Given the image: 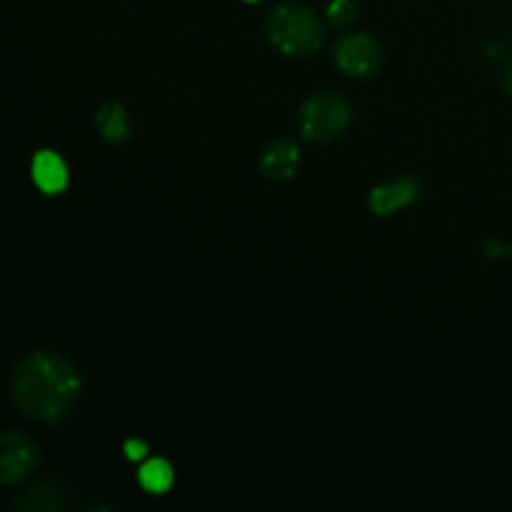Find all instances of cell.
Returning <instances> with one entry per match:
<instances>
[{
    "instance_id": "9a60e30c",
    "label": "cell",
    "mask_w": 512,
    "mask_h": 512,
    "mask_svg": "<svg viewBox=\"0 0 512 512\" xmlns=\"http://www.w3.org/2000/svg\"><path fill=\"white\" fill-rule=\"evenodd\" d=\"M503 90H505V93H508V95H512V70L503 78Z\"/></svg>"
},
{
    "instance_id": "52a82bcc",
    "label": "cell",
    "mask_w": 512,
    "mask_h": 512,
    "mask_svg": "<svg viewBox=\"0 0 512 512\" xmlns=\"http://www.w3.org/2000/svg\"><path fill=\"white\" fill-rule=\"evenodd\" d=\"M300 165V148L293 140H275L260 155V170L270 180L293 178Z\"/></svg>"
},
{
    "instance_id": "7a4b0ae2",
    "label": "cell",
    "mask_w": 512,
    "mask_h": 512,
    "mask_svg": "<svg viewBox=\"0 0 512 512\" xmlns=\"http://www.w3.org/2000/svg\"><path fill=\"white\" fill-rule=\"evenodd\" d=\"M265 30L270 43L285 55H310L323 43V25L318 15L298 3L278 5L268 15Z\"/></svg>"
},
{
    "instance_id": "2e32d148",
    "label": "cell",
    "mask_w": 512,
    "mask_h": 512,
    "mask_svg": "<svg viewBox=\"0 0 512 512\" xmlns=\"http://www.w3.org/2000/svg\"><path fill=\"white\" fill-rule=\"evenodd\" d=\"M245 3H258V0H245Z\"/></svg>"
},
{
    "instance_id": "8992f818",
    "label": "cell",
    "mask_w": 512,
    "mask_h": 512,
    "mask_svg": "<svg viewBox=\"0 0 512 512\" xmlns=\"http://www.w3.org/2000/svg\"><path fill=\"white\" fill-rule=\"evenodd\" d=\"M418 198L420 185L410 175H400V178L375 185L373 193H370V210L375 215H393L398 210L413 205Z\"/></svg>"
},
{
    "instance_id": "6da1fadb",
    "label": "cell",
    "mask_w": 512,
    "mask_h": 512,
    "mask_svg": "<svg viewBox=\"0 0 512 512\" xmlns=\"http://www.w3.org/2000/svg\"><path fill=\"white\" fill-rule=\"evenodd\" d=\"M80 375L55 353H33L20 360L10 378V395L23 415L45 423L65 418L80 395Z\"/></svg>"
},
{
    "instance_id": "3957f363",
    "label": "cell",
    "mask_w": 512,
    "mask_h": 512,
    "mask_svg": "<svg viewBox=\"0 0 512 512\" xmlns=\"http://www.w3.org/2000/svg\"><path fill=\"white\" fill-rule=\"evenodd\" d=\"M353 120V108L335 90H320L310 95L298 113L300 135L308 143H328L340 138Z\"/></svg>"
},
{
    "instance_id": "ba28073f",
    "label": "cell",
    "mask_w": 512,
    "mask_h": 512,
    "mask_svg": "<svg viewBox=\"0 0 512 512\" xmlns=\"http://www.w3.org/2000/svg\"><path fill=\"white\" fill-rule=\"evenodd\" d=\"M30 173H33L35 185L48 195L63 193L65 185H68V165L53 150H40V153H35Z\"/></svg>"
},
{
    "instance_id": "30bf717a",
    "label": "cell",
    "mask_w": 512,
    "mask_h": 512,
    "mask_svg": "<svg viewBox=\"0 0 512 512\" xmlns=\"http://www.w3.org/2000/svg\"><path fill=\"white\" fill-rule=\"evenodd\" d=\"M95 125L108 143H123L130 135L128 113L120 103H108L95 113Z\"/></svg>"
},
{
    "instance_id": "4fadbf2b",
    "label": "cell",
    "mask_w": 512,
    "mask_h": 512,
    "mask_svg": "<svg viewBox=\"0 0 512 512\" xmlns=\"http://www.w3.org/2000/svg\"><path fill=\"white\" fill-rule=\"evenodd\" d=\"M123 450H125V458L133 460V463L145 460V455H148V445H145L143 440H128Z\"/></svg>"
},
{
    "instance_id": "9c48e42d",
    "label": "cell",
    "mask_w": 512,
    "mask_h": 512,
    "mask_svg": "<svg viewBox=\"0 0 512 512\" xmlns=\"http://www.w3.org/2000/svg\"><path fill=\"white\" fill-rule=\"evenodd\" d=\"M68 505V490L60 483H38L15 500V510L23 512H58Z\"/></svg>"
},
{
    "instance_id": "277c9868",
    "label": "cell",
    "mask_w": 512,
    "mask_h": 512,
    "mask_svg": "<svg viewBox=\"0 0 512 512\" xmlns=\"http://www.w3.org/2000/svg\"><path fill=\"white\" fill-rule=\"evenodd\" d=\"M335 65L343 70L348 78H373L380 70L383 55H380L378 43L368 33H350L338 40L333 50Z\"/></svg>"
},
{
    "instance_id": "8fae6325",
    "label": "cell",
    "mask_w": 512,
    "mask_h": 512,
    "mask_svg": "<svg viewBox=\"0 0 512 512\" xmlns=\"http://www.w3.org/2000/svg\"><path fill=\"white\" fill-rule=\"evenodd\" d=\"M138 480L140 485H143V490H148L150 495L168 493V490L173 488V480H175L173 465L163 458L148 460V463H143V468H140Z\"/></svg>"
},
{
    "instance_id": "7c38bea8",
    "label": "cell",
    "mask_w": 512,
    "mask_h": 512,
    "mask_svg": "<svg viewBox=\"0 0 512 512\" xmlns=\"http://www.w3.org/2000/svg\"><path fill=\"white\" fill-rule=\"evenodd\" d=\"M360 15L358 0H330L328 3V20L338 28L350 25Z\"/></svg>"
},
{
    "instance_id": "5bb4252c",
    "label": "cell",
    "mask_w": 512,
    "mask_h": 512,
    "mask_svg": "<svg viewBox=\"0 0 512 512\" xmlns=\"http://www.w3.org/2000/svg\"><path fill=\"white\" fill-rule=\"evenodd\" d=\"M503 253L505 248L500 243H495V240H488V243H485V255H490V258H500Z\"/></svg>"
},
{
    "instance_id": "5b68a950",
    "label": "cell",
    "mask_w": 512,
    "mask_h": 512,
    "mask_svg": "<svg viewBox=\"0 0 512 512\" xmlns=\"http://www.w3.org/2000/svg\"><path fill=\"white\" fill-rule=\"evenodd\" d=\"M38 465V445L18 430L0 435V485H15Z\"/></svg>"
}]
</instances>
